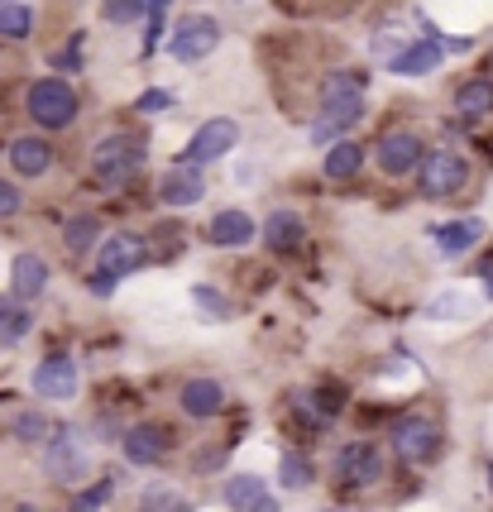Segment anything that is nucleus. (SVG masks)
<instances>
[{"instance_id":"nucleus-41","label":"nucleus","mask_w":493,"mask_h":512,"mask_svg":"<svg viewBox=\"0 0 493 512\" xmlns=\"http://www.w3.org/2000/svg\"><path fill=\"white\" fill-rule=\"evenodd\" d=\"M168 5H173V0H149V15H154V10H168Z\"/></svg>"},{"instance_id":"nucleus-35","label":"nucleus","mask_w":493,"mask_h":512,"mask_svg":"<svg viewBox=\"0 0 493 512\" xmlns=\"http://www.w3.org/2000/svg\"><path fill=\"white\" fill-rule=\"evenodd\" d=\"M168 106H173V96H168V91H144V96H139V111H168Z\"/></svg>"},{"instance_id":"nucleus-20","label":"nucleus","mask_w":493,"mask_h":512,"mask_svg":"<svg viewBox=\"0 0 493 512\" xmlns=\"http://www.w3.org/2000/svg\"><path fill=\"white\" fill-rule=\"evenodd\" d=\"M484 240V221H450V225H441L436 230V249L446 254V259H460V254H470L474 245Z\"/></svg>"},{"instance_id":"nucleus-38","label":"nucleus","mask_w":493,"mask_h":512,"mask_svg":"<svg viewBox=\"0 0 493 512\" xmlns=\"http://www.w3.org/2000/svg\"><path fill=\"white\" fill-rule=\"evenodd\" d=\"M53 63H58V67H82V53H58Z\"/></svg>"},{"instance_id":"nucleus-30","label":"nucleus","mask_w":493,"mask_h":512,"mask_svg":"<svg viewBox=\"0 0 493 512\" xmlns=\"http://www.w3.org/2000/svg\"><path fill=\"white\" fill-rule=\"evenodd\" d=\"M278 479H283V489H307V484H312V465H307L297 450H288L283 465H278Z\"/></svg>"},{"instance_id":"nucleus-40","label":"nucleus","mask_w":493,"mask_h":512,"mask_svg":"<svg viewBox=\"0 0 493 512\" xmlns=\"http://www.w3.org/2000/svg\"><path fill=\"white\" fill-rule=\"evenodd\" d=\"M249 512H283V508H278V503H269V498H259V503H254Z\"/></svg>"},{"instance_id":"nucleus-42","label":"nucleus","mask_w":493,"mask_h":512,"mask_svg":"<svg viewBox=\"0 0 493 512\" xmlns=\"http://www.w3.org/2000/svg\"><path fill=\"white\" fill-rule=\"evenodd\" d=\"M331 512H340V508H331Z\"/></svg>"},{"instance_id":"nucleus-32","label":"nucleus","mask_w":493,"mask_h":512,"mask_svg":"<svg viewBox=\"0 0 493 512\" xmlns=\"http://www.w3.org/2000/svg\"><path fill=\"white\" fill-rule=\"evenodd\" d=\"M111 493H115V484H111V479H101V484H91L87 493H77L68 512H101L106 503H111Z\"/></svg>"},{"instance_id":"nucleus-34","label":"nucleus","mask_w":493,"mask_h":512,"mask_svg":"<svg viewBox=\"0 0 493 512\" xmlns=\"http://www.w3.org/2000/svg\"><path fill=\"white\" fill-rule=\"evenodd\" d=\"M20 206H24L20 187H15V182H5V178H0V216H20Z\"/></svg>"},{"instance_id":"nucleus-18","label":"nucleus","mask_w":493,"mask_h":512,"mask_svg":"<svg viewBox=\"0 0 493 512\" xmlns=\"http://www.w3.org/2000/svg\"><path fill=\"white\" fill-rule=\"evenodd\" d=\"M225 407V388L216 379H187L182 383V412L187 417H216Z\"/></svg>"},{"instance_id":"nucleus-15","label":"nucleus","mask_w":493,"mask_h":512,"mask_svg":"<svg viewBox=\"0 0 493 512\" xmlns=\"http://www.w3.org/2000/svg\"><path fill=\"white\" fill-rule=\"evenodd\" d=\"M149 254H144V240L139 235H115L101 245V273H111V278H125V273H135Z\"/></svg>"},{"instance_id":"nucleus-14","label":"nucleus","mask_w":493,"mask_h":512,"mask_svg":"<svg viewBox=\"0 0 493 512\" xmlns=\"http://www.w3.org/2000/svg\"><path fill=\"white\" fill-rule=\"evenodd\" d=\"M158 197L168 201V206H192V201H202V168L173 163V168L158 178Z\"/></svg>"},{"instance_id":"nucleus-21","label":"nucleus","mask_w":493,"mask_h":512,"mask_svg":"<svg viewBox=\"0 0 493 512\" xmlns=\"http://www.w3.org/2000/svg\"><path fill=\"white\" fill-rule=\"evenodd\" d=\"M264 240L278 254H292V249H302V240H307V225H302L297 211H273L269 225H264Z\"/></svg>"},{"instance_id":"nucleus-31","label":"nucleus","mask_w":493,"mask_h":512,"mask_svg":"<svg viewBox=\"0 0 493 512\" xmlns=\"http://www.w3.org/2000/svg\"><path fill=\"white\" fill-rule=\"evenodd\" d=\"M470 312H474V302L470 297H460V292H446V297H436V302L426 307L431 321H455V316H470Z\"/></svg>"},{"instance_id":"nucleus-17","label":"nucleus","mask_w":493,"mask_h":512,"mask_svg":"<svg viewBox=\"0 0 493 512\" xmlns=\"http://www.w3.org/2000/svg\"><path fill=\"white\" fill-rule=\"evenodd\" d=\"M48 288V264L39 254H15V264H10V292L20 297V302H34V297H44Z\"/></svg>"},{"instance_id":"nucleus-10","label":"nucleus","mask_w":493,"mask_h":512,"mask_svg":"<svg viewBox=\"0 0 493 512\" xmlns=\"http://www.w3.org/2000/svg\"><path fill=\"white\" fill-rule=\"evenodd\" d=\"M168 446H173V436H168V426L158 422H139L120 436V450H125L130 465H158L168 455Z\"/></svg>"},{"instance_id":"nucleus-37","label":"nucleus","mask_w":493,"mask_h":512,"mask_svg":"<svg viewBox=\"0 0 493 512\" xmlns=\"http://www.w3.org/2000/svg\"><path fill=\"white\" fill-rule=\"evenodd\" d=\"M111 288H115V278H111V273H101V268H96V273H91V292H96V297H106Z\"/></svg>"},{"instance_id":"nucleus-28","label":"nucleus","mask_w":493,"mask_h":512,"mask_svg":"<svg viewBox=\"0 0 493 512\" xmlns=\"http://www.w3.org/2000/svg\"><path fill=\"white\" fill-rule=\"evenodd\" d=\"M34 29V15L20 0H0V39H24Z\"/></svg>"},{"instance_id":"nucleus-5","label":"nucleus","mask_w":493,"mask_h":512,"mask_svg":"<svg viewBox=\"0 0 493 512\" xmlns=\"http://www.w3.org/2000/svg\"><path fill=\"white\" fill-rule=\"evenodd\" d=\"M465 182H470V163H465V154H455V149H436V154H426L417 163L422 197H455Z\"/></svg>"},{"instance_id":"nucleus-16","label":"nucleus","mask_w":493,"mask_h":512,"mask_svg":"<svg viewBox=\"0 0 493 512\" xmlns=\"http://www.w3.org/2000/svg\"><path fill=\"white\" fill-rule=\"evenodd\" d=\"M441 53H446V48L436 44V39L403 44V53H393V58H388V72H398V77H426V72H436V67H441Z\"/></svg>"},{"instance_id":"nucleus-23","label":"nucleus","mask_w":493,"mask_h":512,"mask_svg":"<svg viewBox=\"0 0 493 512\" xmlns=\"http://www.w3.org/2000/svg\"><path fill=\"white\" fill-rule=\"evenodd\" d=\"M455 111H460V115H484V111H493V82H484V77L460 82V87H455Z\"/></svg>"},{"instance_id":"nucleus-1","label":"nucleus","mask_w":493,"mask_h":512,"mask_svg":"<svg viewBox=\"0 0 493 512\" xmlns=\"http://www.w3.org/2000/svg\"><path fill=\"white\" fill-rule=\"evenodd\" d=\"M359 115H364V91H359V77H326L321 82V120L312 125V144H326L336 139L340 130H350Z\"/></svg>"},{"instance_id":"nucleus-36","label":"nucleus","mask_w":493,"mask_h":512,"mask_svg":"<svg viewBox=\"0 0 493 512\" xmlns=\"http://www.w3.org/2000/svg\"><path fill=\"white\" fill-rule=\"evenodd\" d=\"M158 34H163V10H154V15H149V34H144V53H154V48H158Z\"/></svg>"},{"instance_id":"nucleus-22","label":"nucleus","mask_w":493,"mask_h":512,"mask_svg":"<svg viewBox=\"0 0 493 512\" xmlns=\"http://www.w3.org/2000/svg\"><path fill=\"white\" fill-rule=\"evenodd\" d=\"M359 168H364V149H359L355 139H345V144H336V149L326 154V178H331V182L355 178Z\"/></svg>"},{"instance_id":"nucleus-24","label":"nucleus","mask_w":493,"mask_h":512,"mask_svg":"<svg viewBox=\"0 0 493 512\" xmlns=\"http://www.w3.org/2000/svg\"><path fill=\"white\" fill-rule=\"evenodd\" d=\"M63 240H68L72 254H87V249L101 245V221H96L91 211H87V216H72L68 230H63Z\"/></svg>"},{"instance_id":"nucleus-39","label":"nucleus","mask_w":493,"mask_h":512,"mask_svg":"<svg viewBox=\"0 0 493 512\" xmlns=\"http://www.w3.org/2000/svg\"><path fill=\"white\" fill-rule=\"evenodd\" d=\"M479 278H484V292H489V297H493V264H484V268H479Z\"/></svg>"},{"instance_id":"nucleus-12","label":"nucleus","mask_w":493,"mask_h":512,"mask_svg":"<svg viewBox=\"0 0 493 512\" xmlns=\"http://www.w3.org/2000/svg\"><path fill=\"white\" fill-rule=\"evenodd\" d=\"M336 474L345 484H374L383 474V455L374 446H364V441H350V446H340V455H336Z\"/></svg>"},{"instance_id":"nucleus-19","label":"nucleus","mask_w":493,"mask_h":512,"mask_svg":"<svg viewBox=\"0 0 493 512\" xmlns=\"http://www.w3.org/2000/svg\"><path fill=\"white\" fill-rule=\"evenodd\" d=\"M211 245L221 249H245L254 240V221H249L245 211H216V221H211Z\"/></svg>"},{"instance_id":"nucleus-13","label":"nucleus","mask_w":493,"mask_h":512,"mask_svg":"<svg viewBox=\"0 0 493 512\" xmlns=\"http://www.w3.org/2000/svg\"><path fill=\"white\" fill-rule=\"evenodd\" d=\"M53 144L48 139H39V134H24V139H15L10 144V168L20 173V178H44L48 168H53Z\"/></svg>"},{"instance_id":"nucleus-3","label":"nucleus","mask_w":493,"mask_h":512,"mask_svg":"<svg viewBox=\"0 0 493 512\" xmlns=\"http://www.w3.org/2000/svg\"><path fill=\"white\" fill-rule=\"evenodd\" d=\"M144 168V144L135 134H111L91 149V178L101 187H125Z\"/></svg>"},{"instance_id":"nucleus-29","label":"nucleus","mask_w":493,"mask_h":512,"mask_svg":"<svg viewBox=\"0 0 493 512\" xmlns=\"http://www.w3.org/2000/svg\"><path fill=\"white\" fill-rule=\"evenodd\" d=\"M10 431H15L20 441H48V436H53V422H48L39 407H24V412L10 417Z\"/></svg>"},{"instance_id":"nucleus-2","label":"nucleus","mask_w":493,"mask_h":512,"mask_svg":"<svg viewBox=\"0 0 493 512\" xmlns=\"http://www.w3.org/2000/svg\"><path fill=\"white\" fill-rule=\"evenodd\" d=\"M24 111L34 125H44V130H68L77 111H82V101H77V87H68L63 77H44V82H34L29 96H24Z\"/></svg>"},{"instance_id":"nucleus-25","label":"nucleus","mask_w":493,"mask_h":512,"mask_svg":"<svg viewBox=\"0 0 493 512\" xmlns=\"http://www.w3.org/2000/svg\"><path fill=\"white\" fill-rule=\"evenodd\" d=\"M259 498H264V479H254V474H235V479L225 484V503L235 512H249Z\"/></svg>"},{"instance_id":"nucleus-27","label":"nucleus","mask_w":493,"mask_h":512,"mask_svg":"<svg viewBox=\"0 0 493 512\" xmlns=\"http://www.w3.org/2000/svg\"><path fill=\"white\" fill-rule=\"evenodd\" d=\"M139 512H192V503L182 493H173L168 484H149L139 493Z\"/></svg>"},{"instance_id":"nucleus-7","label":"nucleus","mask_w":493,"mask_h":512,"mask_svg":"<svg viewBox=\"0 0 493 512\" xmlns=\"http://www.w3.org/2000/svg\"><path fill=\"white\" fill-rule=\"evenodd\" d=\"M436 450H441V426L431 422V417H403V422H393V455L398 460L426 465Z\"/></svg>"},{"instance_id":"nucleus-8","label":"nucleus","mask_w":493,"mask_h":512,"mask_svg":"<svg viewBox=\"0 0 493 512\" xmlns=\"http://www.w3.org/2000/svg\"><path fill=\"white\" fill-rule=\"evenodd\" d=\"M216 48H221V24L211 20V15H192V20L178 24L168 53H173L178 63H202V58H211Z\"/></svg>"},{"instance_id":"nucleus-6","label":"nucleus","mask_w":493,"mask_h":512,"mask_svg":"<svg viewBox=\"0 0 493 512\" xmlns=\"http://www.w3.org/2000/svg\"><path fill=\"white\" fill-rule=\"evenodd\" d=\"M235 139H240V125H235L230 115H216V120H206V125H197V134H192V144L182 149L178 163H187V168H202V163H216V158H225L230 149H235Z\"/></svg>"},{"instance_id":"nucleus-11","label":"nucleus","mask_w":493,"mask_h":512,"mask_svg":"<svg viewBox=\"0 0 493 512\" xmlns=\"http://www.w3.org/2000/svg\"><path fill=\"white\" fill-rule=\"evenodd\" d=\"M34 393H44L53 402L77 398V364H72V355H48L34 369Z\"/></svg>"},{"instance_id":"nucleus-33","label":"nucleus","mask_w":493,"mask_h":512,"mask_svg":"<svg viewBox=\"0 0 493 512\" xmlns=\"http://www.w3.org/2000/svg\"><path fill=\"white\" fill-rule=\"evenodd\" d=\"M192 302H197L211 321H225V316H230V297H221L216 288H192Z\"/></svg>"},{"instance_id":"nucleus-26","label":"nucleus","mask_w":493,"mask_h":512,"mask_svg":"<svg viewBox=\"0 0 493 512\" xmlns=\"http://www.w3.org/2000/svg\"><path fill=\"white\" fill-rule=\"evenodd\" d=\"M29 326H34V316H29V307H20V297H15V302H0V340H5V345L24 340Z\"/></svg>"},{"instance_id":"nucleus-9","label":"nucleus","mask_w":493,"mask_h":512,"mask_svg":"<svg viewBox=\"0 0 493 512\" xmlns=\"http://www.w3.org/2000/svg\"><path fill=\"white\" fill-rule=\"evenodd\" d=\"M426 158L422 139L407 130H393L379 139V173L383 178H407V173H417V163Z\"/></svg>"},{"instance_id":"nucleus-4","label":"nucleus","mask_w":493,"mask_h":512,"mask_svg":"<svg viewBox=\"0 0 493 512\" xmlns=\"http://www.w3.org/2000/svg\"><path fill=\"white\" fill-rule=\"evenodd\" d=\"M44 465L53 484H82L87 450H82V431L77 426H53V436L44 441Z\"/></svg>"}]
</instances>
